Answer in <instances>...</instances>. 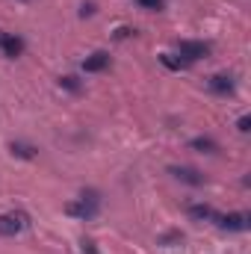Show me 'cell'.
Wrapping results in <instances>:
<instances>
[{
    "label": "cell",
    "mask_w": 251,
    "mask_h": 254,
    "mask_svg": "<svg viewBox=\"0 0 251 254\" xmlns=\"http://www.w3.org/2000/svg\"><path fill=\"white\" fill-rule=\"evenodd\" d=\"M178 54L189 65V63H198V60H207L210 57V45L207 42H181L178 45Z\"/></svg>",
    "instance_id": "3"
},
{
    "label": "cell",
    "mask_w": 251,
    "mask_h": 254,
    "mask_svg": "<svg viewBox=\"0 0 251 254\" xmlns=\"http://www.w3.org/2000/svg\"><path fill=\"white\" fill-rule=\"evenodd\" d=\"M189 148H195V151H201V154H213V151H219V145H216L210 136H198V139H192Z\"/></svg>",
    "instance_id": "9"
},
{
    "label": "cell",
    "mask_w": 251,
    "mask_h": 254,
    "mask_svg": "<svg viewBox=\"0 0 251 254\" xmlns=\"http://www.w3.org/2000/svg\"><path fill=\"white\" fill-rule=\"evenodd\" d=\"M181 184H189V187H204V175L198 169H189V166H172L169 169Z\"/></svg>",
    "instance_id": "6"
},
{
    "label": "cell",
    "mask_w": 251,
    "mask_h": 254,
    "mask_svg": "<svg viewBox=\"0 0 251 254\" xmlns=\"http://www.w3.org/2000/svg\"><path fill=\"white\" fill-rule=\"evenodd\" d=\"M60 86L71 89V92H80V83H77V77H60Z\"/></svg>",
    "instance_id": "13"
},
{
    "label": "cell",
    "mask_w": 251,
    "mask_h": 254,
    "mask_svg": "<svg viewBox=\"0 0 251 254\" xmlns=\"http://www.w3.org/2000/svg\"><path fill=\"white\" fill-rule=\"evenodd\" d=\"M110 65V54L107 51H95L92 57L83 60V71H104Z\"/></svg>",
    "instance_id": "8"
},
{
    "label": "cell",
    "mask_w": 251,
    "mask_h": 254,
    "mask_svg": "<svg viewBox=\"0 0 251 254\" xmlns=\"http://www.w3.org/2000/svg\"><path fill=\"white\" fill-rule=\"evenodd\" d=\"M21 54H24V39H18L15 33H3V30H0V57L15 60V57H21Z\"/></svg>",
    "instance_id": "5"
},
{
    "label": "cell",
    "mask_w": 251,
    "mask_h": 254,
    "mask_svg": "<svg viewBox=\"0 0 251 254\" xmlns=\"http://www.w3.org/2000/svg\"><path fill=\"white\" fill-rule=\"evenodd\" d=\"M189 216H192V219H201V222H204V219L213 222V219H216V210L207 207V204H192V207H189Z\"/></svg>",
    "instance_id": "10"
},
{
    "label": "cell",
    "mask_w": 251,
    "mask_h": 254,
    "mask_svg": "<svg viewBox=\"0 0 251 254\" xmlns=\"http://www.w3.org/2000/svg\"><path fill=\"white\" fill-rule=\"evenodd\" d=\"M207 89L216 92V95H231V92H234V77H228V74H213V77L207 80Z\"/></svg>",
    "instance_id": "7"
},
{
    "label": "cell",
    "mask_w": 251,
    "mask_h": 254,
    "mask_svg": "<svg viewBox=\"0 0 251 254\" xmlns=\"http://www.w3.org/2000/svg\"><path fill=\"white\" fill-rule=\"evenodd\" d=\"M27 225H30V216L24 210L0 213V237H18L21 231H27Z\"/></svg>",
    "instance_id": "2"
},
{
    "label": "cell",
    "mask_w": 251,
    "mask_h": 254,
    "mask_svg": "<svg viewBox=\"0 0 251 254\" xmlns=\"http://www.w3.org/2000/svg\"><path fill=\"white\" fill-rule=\"evenodd\" d=\"M222 231H249V222L251 216L249 213H228V216H222V213H216V219H213Z\"/></svg>",
    "instance_id": "4"
},
{
    "label": "cell",
    "mask_w": 251,
    "mask_h": 254,
    "mask_svg": "<svg viewBox=\"0 0 251 254\" xmlns=\"http://www.w3.org/2000/svg\"><path fill=\"white\" fill-rule=\"evenodd\" d=\"M142 9H148V12H157V9H163V0H136Z\"/></svg>",
    "instance_id": "12"
},
{
    "label": "cell",
    "mask_w": 251,
    "mask_h": 254,
    "mask_svg": "<svg viewBox=\"0 0 251 254\" xmlns=\"http://www.w3.org/2000/svg\"><path fill=\"white\" fill-rule=\"evenodd\" d=\"M101 210V198H98V192H83L77 201H71L68 207H65V213L68 216H77V219H92L95 213Z\"/></svg>",
    "instance_id": "1"
},
{
    "label": "cell",
    "mask_w": 251,
    "mask_h": 254,
    "mask_svg": "<svg viewBox=\"0 0 251 254\" xmlns=\"http://www.w3.org/2000/svg\"><path fill=\"white\" fill-rule=\"evenodd\" d=\"M12 154H18V157H36V148H30V145H18V142H12Z\"/></svg>",
    "instance_id": "11"
}]
</instances>
